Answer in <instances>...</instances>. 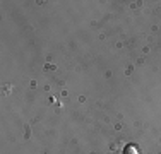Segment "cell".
<instances>
[{
  "instance_id": "6da1fadb",
  "label": "cell",
  "mask_w": 161,
  "mask_h": 154,
  "mask_svg": "<svg viewBox=\"0 0 161 154\" xmlns=\"http://www.w3.org/2000/svg\"><path fill=\"white\" fill-rule=\"evenodd\" d=\"M124 154H139V151H137V147L134 144H129L127 147L124 149Z\"/></svg>"
}]
</instances>
